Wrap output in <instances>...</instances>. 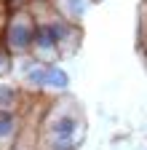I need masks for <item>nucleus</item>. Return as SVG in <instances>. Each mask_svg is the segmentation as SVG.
Returning a JSON list of instances; mask_svg holds the SVG:
<instances>
[{
    "label": "nucleus",
    "instance_id": "nucleus-1",
    "mask_svg": "<svg viewBox=\"0 0 147 150\" xmlns=\"http://www.w3.org/2000/svg\"><path fill=\"white\" fill-rule=\"evenodd\" d=\"M32 30H35L32 11H27V8L11 11L8 22L3 27L0 43L6 46V51L11 56H27V54H32Z\"/></svg>",
    "mask_w": 147,
    "mask_h": 150
},
{
    "label": "nucleus",
    "instance_id": "nucleus-2",
    "mask_svg": "<svg viewBox=\"0 0 147 150\" xmlns=\"http://www.w3.org/2000/svg\"><path fill=\"white\" fill-rule=\"evenodd\" d=\"M46 24H48V30H51V35L56 38V43H59V51L62 54H67V51H72L80 40V30H78V22H72V19H67V16H62L56 8H53L51 13H48V19H46Z\"/></svg>",
    "mask_w": 147,
    "mask_h": 150
},
{
    "label": "nucleus",
    "instance_id": "nucleus-14",
    "mask_svg": "<svg viewBox=\"0 0 147 150\" xmlns=\"http://www.w3.org/2000/svg\"><path fill=\"white\" fill-rule=\"evenodd\" d=\"M144 35H147V24H144Z\"/></svg>",
    "mask_w": 147,
    "mask_h": 150
},
{
    "label": "nucleus",
    "instance_id": "nucleus-12",
    "mask_svg": "<svg viewBox=\"0 0 147 150\" xmlns=\"http://www.w3.org/2000/svg\"><path fill=\"white\" fill-rule=\"evenodd\" d=\"M8 59H11V54L6 51L3 43H0V70H6V67H8Z\"/></svg>",
    "mask_w": 147,
    "mask_h": 150
},
{
    "label": "nucleus",
    "instance_id": "nucleus-4",
    "mask_svg": "<svg viewBox=\"0 0 147 150\" xmlns=\"http://www.w3.org/2000/svg\"><path fill=\"white\" fill-rule=\"evenodd\" d=\"M83 129V121L75 110L59 107L56 112H51V118L46 121V134L48 137H62V139H75L78 131Z\"/></svg>",
    "mask_w": 147,
    "mask_h": 150
},
{
    "label": "nucleus",
    "instance_id": "nucleus-13",
    "mask_svg": "<svg viewBox=\"0 0 147 150\" xmlns=\"http://www.w3.org/2000/svg\"><path fill=\"white\" fill-rule=\"evenodd\" d=\"M38 6H48V3H53V0H35Z\"/></svg>",
    "mask_w": 147,
    "mask_h": 150
},
{
    "label": "nucleus",
    "instance_id": "nucleus-3",
    "mask_svg": "<svg viewBox=\"0 0 147 150\" xmlns=\"http://www.w3.org/2000/svg\"><path fill=\"white\" fill-rule=\"evenodd\" d=\"M32 56L40 59V62H46V64L56 62L62 56L59 43H56V38L51 35L46 19H38V16H35V30H32Z\"/></svg>",
    "mask_w": 147,
    "mask_h": 150
},
{
    "label": "nucleus",
    "instance_id": "nucleus-5",
    "mask_svg": "<svg viewBox=\"0 0 147 150\" xmlns=\"http://www.w3.org/2000/svg\"><path fill=\"white\" fill-rule=\"evenodd\" d=\"M46 70H48V64L46 62H40V59H27L24 62V86L27 88H32V91H40V88H46Z\"/></svg>",
    "mask_w": 147,
    "mask_h": 150
},
{
    "label": "nucleus",
    "instance_id": "nucleus-11",
    "mask_svg": "<svg viewBox=\"0 0 147 150\" xmlns=\"http://www.w3.org/2000/svg\"><path fill=\"white\" fill-rule=\"evenodd\" d=\"M3 3H6L8 11H19V8H27L32 0H3Z\"/></svg>",
    "mask_w": 147,
    "mask_h": 150
},
{
    "label": "nucleus",
    "instance_id": "nucleus-9",
    "mask_svg": "<svg viewBox=\"0 0 147 150\" xmlns=\"http://www.w3.org/2000/svg\"><path fill=\"white\" fill-rule=\"evenodd\" d=\"M19 105H22V88L16 83H0V107L16 110Z\"/></svg>",
    "mask_w": 147,
    "mask_h": 150
},
{
    "label": "nucleus",
    "instance_id": "nucleus-6",
    "mask_svg": "<svg viewBox=\"0 0 147 150\" xmlns=\"http://www.w3.org/2000/svg\"><path fill=\"white\" fill-rule=\"evenodd\" d=\"M19 126H22V121L16 115V110H3L0 107V145L11 142L19 134Z\"/></svg>",
    "mask_w": 147,
    "mask_h": 150
},
{
    "label": "nucleus",
    "instance_id": "nucleus-8",
    "mask_svg": "<svg viewBox=\"0 0 147 150\" xmlns=\"http://www.w3.org/2000/svg\"><path fill=\"white\" fill-rule=\"evenodd\" d=\"M67 86H70V75H67V70L51 62L48 70H46V88H48V91H67Z\"/></svg>",
    "mask_w": 147,
    "mask_h": 150
},
{
    "label": "nucleus",
    "instance_id": "nucleus-7",
    "mask_svg": "<svg viewBox=\"0 0 147 150\" xmlns=\"http://www.w3.org/2000/svg\"><path fill=\"white\" fill-rule=\"evenodd\" d=\"M88 6H91V0H53V8L62 16L72 19V22H80L88 11Z\"/></svg>",
    "mask_w": 147,
    "mask_h": 150
},
{
    "label": "nucleus",
    "instance_id": "nucleus-10",
    "mask_svg": "<svg viewBox=\"0 0 147 150\" xmlns=\"http://www.w3.org/2000/svg\"><path fill=\"white\" fill-rule=\"evenodd\" d=\"M46 150H78L75 139H62V137H48Z\"/></svg>",
    "mask_w": 147,
    "mask_h": 150
}]
</instances>
